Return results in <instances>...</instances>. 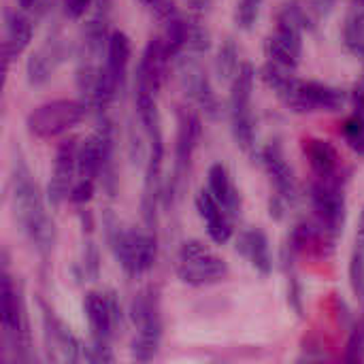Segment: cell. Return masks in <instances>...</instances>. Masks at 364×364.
Masks as SVG:
<instances>
[{"label": "cell", "instance_id": "obj_22", "mask_svg": "<svg viewBox=\"0 0 364 364\" xmlns=\"http://www.w3.org/2000/svg\"><path fill=\"white\" fill-rule=\"evenodd\" d=\"M303 154L311 166V173L316 179H337L341 173V162L335 145L326 139H305L303 141Z\"/></svg>", "mask_w": 364, "mask_h": 364}, {"label": "cell", "instance_id": "obj_30", "mask_svg": "<svg viewBox=\"0 0 364 364\" xmlns=\"http://www.w3.org/2000/svg\"><path fill=\"white\" fill-rule=\"evenodd\" d=\"M96 194V181L92 179H79L75 181L73 190H70V196H68V203L75 205V207H85Z\"/></svg>", "mask_w": 364, "mask_h": 364}, {"label": "cell", "instance_id": "obj_14", "mask_svg": "<svg viewBox=\"0 0 364 364\" xmlns=\"http://www.w3.org/2000/svg\"><path fill=\"white\" fill-rule=\"evenodd\" d=\"M175 62H177V75H179V83H181V90H183L186 98L207 119H211V122L220 119L222 102H220L215 90H213V83H211L207 70L198 64L196 58L179 55Z\"/></svg>", "mask_w": 364, "mask_h": 364}, {"label": "cell", "instance_id": "obj_25", "mask_svg": "<svg viewBox=\"0 0 364 364\" xmlns=\"http://www.w3.org/2000/svg\"><path fill=\"white\" fill-rule=\"evenodd\" d=\"M241 66V60H239V47L232 38H226L220 49H218V58H215V70L220 75V79L224 81H232V77L237 75Z\"/></svg>", "mask_w": 364, "mask_h": 364}, {"label": "cell", "instance_id": "obj_33", "mask_svg": "<svg viewBox=\"0 0 364 364\" xmlns=\"http://www.w3.org/2000/svg\"><path fill=\"white\" fill-rule=\"evenodd\" d=\"M352 254L364 256V207L363 211H360V220H358V230H356V241H354Z\"/></svg>", "mask_w": 364, "mask_h": 364}, {"label": "cell", "instance_id": "obj_5", "mask_svg": "<svg viewBox=\"0 0 364 364\" xmlns=\"http://www.w3.org/2000/svg\"><path fill=\"white\" fill-rule=\"evenodd\" d=\"M130 58H132L130 36L122 30H111V36L107 41L105 60L100 64V70H98V77L94 83V92L90 98V109H94V113L98 117L107 115L109 107L122 94L126 77H128Z\"/></svg>", "mask_w": 364, "mask_h": 364}, {"label": "cell", "instance_id": "obj_3", "mask_svg": "<svg viewBox=\"0 0 364 364\" xmlns=\"http://www.w3.org/2000/svg\"><path fill=\"white\" fill-rule=\"evenodd\" d=\"M102 232L109 252L128 277L139 279L154 269L158 258L156 230H149L145 226L126 228L119 218L111 209H107L102 213Z\"/></svg>", "mask_w": 364, "mask_h": 364}, {"label": "cell", "instance_id": "obj_4", "mask_svg": "<svg viewBox=\"0 0 364 364\" xmlns=\"http://www.w3.org/2000/svg\"><path fill=\"white\" fill-rule=\"evenodd\" d=\"M83 314L90 328V346L85 348L87 363H113L111 341L122 322V305L113 290H90L83 299Z\"/></svg>", "mask_w": 364, "mask_h": 364}, {"label": "cell", "instance_id": "obj_29", "mask_svg": "<svg viewBox=\"0 0 364 364\" xmlns=\"http://www.w3.org/2000/svg\"><path fill=\"white\" fill-rule=\"evenodd\" d=\"M211 49V34L205 23L198 19H190V34H188V47L186 51L192 55H203Z\"/></svg>", "mask_w": 364, "mask_h": 364}, {"label": "cell", "instance_id": "obj_10", "mask_svg": "<svg viewBox=\"0 0 364 364\" xmlns=\"http://www.w3.org/2000/svg\"><path fill=\"white\" fill-rule=\"evenodd\" d=\"M87 111L90 107L81 98H53L34 107L28 113L26 130L30 136L38 141H51L79 126L85 119Z\"/></svg>", "mask_w": 364, "mask_h": 364}, {"label": "cell", "instance_id": "obj_6", "mask_svg": "<svg viewBox=\"0 0 364 364\" xmlns=\"http://www.w3.org/2000/svg\"><path fill=\"white\" fill-rule=\"evenodd\" d=\"M130 320L136 328L130 354L136 363H151L160 352L162 335H164L158 288L149 286L134 296L130 305Z\"/></svg>", "mask_w": 364, "mask_h": 364}, {"label": "cell", "instance_id": "obj_19", "mask_svg": "<svg viewBox=\"0 0 364 364\" xmlns=\"http://www.w3.org/2000/svg\"><path fill=\"white\" fill-rule=\"evenodd\" d=\"M196 211L205 224V230L209 235V239L215 245H226L232 241L235 237V218L211 196V192L207 188L198 190L196 198H194Z\"/></svg>", "mask_w": 364, "mask_h": 364}, {"label": "cell", "instance_id": "obj_12", "mask_svg": "<svg viewBox=\"0 0 364 364\" xmlns=\"http://www.w3.org/2000/svg\"><path fill=\"white\" fill-rule=\"evenodd\" d=\"M303 26L305 15L299 4H286L279 15L273 34L267 38V58L284 68L296 70L303 58Z\"/></svg>", "mask_w": 364, "mask_h": 364}, {"label": "cell", "instance_id": "obj_26", "mask_svg": "<svg viewBox=\"0 0 364 364\" xmlns=\"http://www.w3.org/2000/svg\"><path fill=\"white\" fill-rule=\"evenodd\" d=\"M77 277L79 279H87V282H96L100 277V252L96 247V243L92 239H87L83 243L81 250V260L77 264Z\"/></svg>", "mask_w": 364, "mask_h": 364}, {"label": "cell", "instance_id": "obj_18", "mask_svg": "<svg viewBox=\"0 0 364 364\" xmlns=\"http://www.w3.org/2000/svg\"><path fill=\"white\" fill-rule=\"evenodd\" d=\"M68 58V45L66 41L55 32L49 38H45L28 58L26 62V81L30 87L45 85L55 70L62 66V62Z\"/></svg>", "mask_w": 364, "mask_h": 364}, {"label": "cell", "instance_id": "obj_17", "mask_svg": "<svg viewBox=\"0 0 364 364\" xmlns=\"http://www.w3.org/2000/svg\"><path fill=\"white\" fill-rule=\"evenodd\" d=\"M77 156H79V143L77 139H66L58 145L53 168L47 183V200L53 209L64 205L70 196V190L75 186L77 177Z\"/></svg>", "mask_w": 364, "mask_h": 364}, {"label": "cell", "instance_id": "obj_27", "mask_svg": "<svg viewBox=\"0 0 364 364\" xmlns=\"http://www.w3.org/2000/svg\"><path fill=\"white\" fill-rule=\"evenodd\" d=\"M341 134L348 143V147L356 154L364 158V117L358 113H352L343 126H341Z\"/></svg>", "mask_w": 364, "mask_h": 364}, {"label": "cell", "instance_id": "obj_8", "mask_svg": "<svg viewBox=\"0 0 364 364\" xmlns=\"http://www.w3.org/2000/svg\"><path fill=\"white\" fill-rule=\"evenodd\" d=\"M256 83V68L252 62H241L237 75L230 81V98H228V117L230 132L237 147L245 154H252L256 147V119L252 111Z\"/></svg>", "mask_w": 364, "mask_h": 364}, {"label": "cell", "instance_id": "obj_28", "mask_svg": "<svg viewBox=\"0 0 364 364\" xmlns=\"http://www.w3.org/2000/svg\"><path fill=\"white\" fill-rule=\"evenodd\" d=\"M262 2L264 0H237V11H235V19L237 26L245 32H252L260 19V11H262Z\"/></svg>", "mask_w": 364, "mask_h": 364}, {"label": "cell", "instance_id": "obj_21", "mask_svg": "<svg viewBox=\"0 0 364 364\" xmlns=\"http://www.w3.org/2000/svg\"><path fill=\"white\" fill-rule=\"evenodd\" d=\"M235 250L241 258L250 262V267L262 275L269 277L273 273V254H271V243L269 237L262 228H245L239 232L235 241Z\"/></svg>", "mask_w": 364, "mask_h": 364}, {"label": "cell", "instance_id": "obj_15", "mask_svg": "<svg viewBox=\"0 0 364 364\" xmlns=\"http://www.w3.org/2000/svg\"><path fill=\"white\" fill-rule=\"evenodd\" d=\"M41 318H43V337L51 360H66V363H79L85 360V346L70 333V328L53 314L51 307H47L45 301H38Z\"/></svg>", "mask_w": 364, "mask_h": 364}, {"label": "cell", "instance_id": "obj_36", "mask_svg": "<svg viewBox=\"0 0 364 364\" xmlns=\"http://www.w3.org/2000/svg\"><path fill=\"white\" fill-rule=\"evenodd\" d=\"M356 2H358V6H360V9H364V0H356Z\"/></svg>", "mask_w": 364, "mask_h": 364}, {"label": "cell", "instance_id": "obj_20", "mask_svg": "<svg viewBox=\"0 0 364 364\" xmlns=\"http://www.w3.org/2000/svg\"><path fill=\"white\" fill-rule=\"evenodd\" d=\"M34 26L32 19L26 15V11L19 9H6L4 11V38H2V58H4V70H9V64L17 60L32 43Z\"/></svg>", "mask_w": 364, "mask_h": 364}, {"label": "cell", "instance_id": "obj_32", "mask_svg": "<svg viewBox=\"0 0 364 364\" xmlns=\"http://www.w3.org/2000/svg\"><path fill=\"white\" fill-rule=\"evenodd\" d=\"M350 98H352V105H354V113H358V115L364 117V79L354 87Z\"/></svg>", "mask_w": 364, "mask_h": 364}, {"label": "cell", "instance_id": "obj_13", "mask_svg": "<svg viewBox=\"0 0 364 364\" xmlns=\"http://www.w3.org/2000/svg\"><path fill=\"white\" fill-rule=\"evenodd\" d=\"M2 335L6 348L15 354V360L28 363L30 356V333H28V318L19 286L11 277L6 264L2 269Z\"/></svg>", "mask_w": 364, "mask_h": 364}, {"label": "cell", "instance_id": "obj_7", "mask_svg": "<svg viewBox=\"0 0 364 364\" xmlns=\"http://www.w3.org/2000/svg\"><path fill=\"white\" fill-rule=\"evenodd\" d=\"M200 136H203L200 115L192 109H179L177 136H175V162H173L171 179L164 183V198H162L164 207H173L177 198H181L188 186V175L192 171V160L198 149Z\"/></svg>", "mask_w": 364, "mask_h": 364}, {"label": "cell", "instance_id": "obj_34", "mask_svg": "<svg viewBox=\"0 0 364 364\" xmlns=\"http://www.w3.org/2000/svg\"><path fill=\"white\" fill-rule=\"evenodd\" d=\"M186 4H188V9H190L192 13H196V15H205V13L211 9L213 0H186Z\"/></svg>", "mask_w": 364, "mask_h": 364}, {"label": "cell", "instance_id": "obj_24", "mask_svg": "<svg viewBox=\"0 0 364 364\" xmlns=\"http://www.w3.org/2000/svg\"><path fill=\"white\" fill-rule=\"evenodd\" d=\"M341 41L352 55L364 60V9L358 6L346 17L343 30H341Z\"/></svg>", "mask_w": 364, "mask_h": 364}, {"label": "cell", "instance_id": "obj_37", "mask_svg": "<svg viewBox=\"0 0 364 364\" xmlns=\"http://www.w3.org/2000/svg\"><path fill=\"white\" fill-rule=\"evenodd\" d=\"M360 326H363V333H364V320H363V322H360Z\"/></svg>", "mask_w": 364, "mask_h": 364}, {"label": "cell", "instance_id": "obj_16", "mask_svg": "<svg viewBox=\"0 0 364 364\" xmlns=\"http://www.w3.org/2000/svg\"><path fill=\"white\" fill-rule=\"evenodd\" d=\"M260 162H262V168H264V173L271 181V188H273L271 196H277L288 207H292L299 198V183H296V177H294L290 162L286 160L284 147L277 139L267 143L260 149Z\"/></svg>", "mask_w": 364, "mask_h": 364}, {"label": "cell", "instance_id": "obj_35", "mask_svg": "<svg viewBox=\"0 0 364 364\" xmlns=\"http://www.w3.org/2000/svg\"><path fill=\"white\" fill-rule=\"evenodd\" d=\"M143 6H149V9H154L158 15H162L166 9H171L173 4H168V0H139Z\"/></svg>", "mask_w": 364, "mask_h": 364}, {"label": "cell", "instance_id": "obj_23", "mask_svg": "<svg viewBox=\"0 0 364 364\" xmlns=\"http://www.w3.org/2000/svg\"><path fill=\"white\" fill-rule=\"evenodd\" d=\"M207 190L211 196L237 220L241 215V192L232 181V175L226 164L215 162L207 171Z\"/></svg>", "mask_w": 364, "mask_h": 364}, {"label": "cell", "instance_id": "obj_1", "mask_svg": "<svg viewBox=\"0 0 364 364\" xmlns=\"http://www.w3.org/2000/svg\"><path fill=\"white\" fill-rule=\"evenodd\" d=\"M9 198L15 226L28 245L41 256L47 258L55 245V224L49 215L47 203L23 154L19 149L13 151L11 175H9Z\"/></svg>", "mask_w": 364, "mask_h": 364}, {"label": "cell", "instance_id": "obj_9", "mask_svg": "<svg viewBox=\"0 0 364 364\" xmlns=\"http://www.w3.org/2000/svg\"><path fill=\"white\" fill-rule=\"evenodd\" d=\"M175 273L181 284L192 288H205L224 282L228 277V264L203 241L188 239L177 250Z\"/></svg>", "mask_w": 364, "mask_h": 364}, {"label": "cell", "instance_id": "obj_31", "mask_svg": "<svg viewBox=\"0 0 364 364\" xmlns=\"http://www.w3.org/2000/svg\"><path fill=\"white\" fill-rule=\"evenodd\" d=\"M94 4V0H62V9L64 15L73 21L85 17V13L90 11V6Z\"/></svg>", "mask_w": 364, "mask_h": 364}, {"label": "cell", "instance_id": "obj_2", "mask_svg": "<svg viewBox=\"0 0 364 364\" xmlns=\"http://www.w3.org/2000/svg\"><path fill=\"white\" fill-rule=\"evenodd\" d=\"M262 79L292 113H335L343 109L348 100L346 90L322 81L299 79L294 70L284 68L271 60H267L262 66Z\"/></svg>", "mask_w": 364, "mask_h": 364}, {"label": "cell", "instance_id": "obj_11", "mask_svg": "<svg viewBox=\"0 0 364 364\" xmlns=\"http://www.w3.org/2000/svg\"><path fill=\"white\" fill-rule=\"evenodd\" d=\"M309 200L316 215V226L328 243H335L346 226L348 203L341 177L316 179L309 186Z\"/></svg>", "mask_w": 364, "mask_h": 364}]
</instances>
